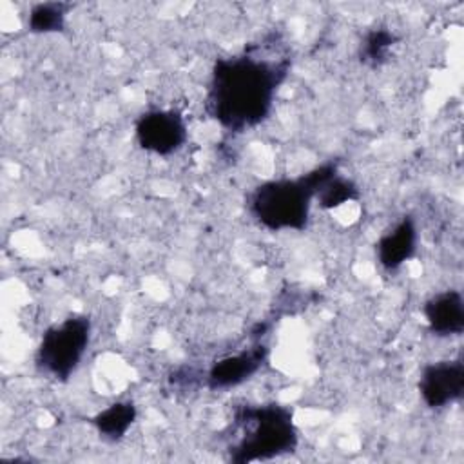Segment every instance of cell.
<instances>
[{"instance_id": "7", "label": "cell", "mask_w": 464, "mask_h": 464, "mask_svg": "<svg viewBox=\"0 0 464 464\" xmlns=\"http://www.w3.org/2000/svg\"><path fill=\"white\" fill-rule=\"evenodd\" d=\"M268 357L265 344H256L237 353L219 357L207 372L208 390H228L256 375Z\"/></svg>"}, {"instance_id": "3", "label": "cell", "mask_w": 464, "mask_h": 464, "mask_svg": "<svg viewBox=\"0 0 464 464\" xmlns=\"http://www.w3.org/2000/svg\"><path fill=\"white\" fill-rule=\"evenodd\" d=\"M314 192L303 179L279 178L259 183L252 188L246 207L254 221L272 232L304 230L310 221Z\"/></svg>"}, {"instance_id": "9", "label": "cell", "mask_w": 464, "mask_h": 464, "mask_svg": "<svg viewBox=\"0 0 464 464\" xmlns=\"http://www.w3.org/2000/svg\"><path fill=\"white\" fill-rule=\"evenodd\" d=\"M419 232L411 216H402L392 228L381 234L375 243V254L379 265L392 272L399 270L406 261L415 256Z\"/></svg>"}, {"instance_id": "8", "label": "cell", "mask_w": 464, "mask_h": 464, "mask_svg": "<svg viewBox=\"0 0 464 464\" xmlns=\"http://www.w3.org/2000/svg\"><path fill=\"white\" fill-rule=\"evenodd\" d=\"M422 314L435 337H457L464 332V299L457 288L433 294L424 303Z\"/></svg>"}, {"instance_id": "10", "label": "cell", "mask_w": 464, "mask_h": 464, "mask_svg": "<svg viewBox=\"0 0 464 464\" xmlns=\"http://www.w3.org/2000/svg\"><path fill=\"white\" fill-rule=\"evenodd\" d=\"M136 417L138 408L132 401H116L98 411L91 422L102 439L116 442L127 435Z\"/></svg>"}, {"instance_id": "11", "label": "cell", "mask_w": 464, "mask_h": 464, "mask_svg": "<svg viewBox=\"0 0 464 464\" xmlns=\"http://www.w3.org/2000/svg\"><path fill=\"white\" fill-rule=\"evenodd\" d=\"M69 9L71 5L63 2L34 4L27 14V31L34 34H51L63 31Z\"/></svg>"}, {"instance_id": "2", "label": "cell", "mask_w": 464, "mask_h": 464, "mask_svg": "<svg viewBox=\"0 0 464 464\" xmlns=\"http://www.w3.org/2000/svg\"><path fill=\"white\" fill-rule=\"evenodd\" d=\"M232 422L241 430L239 439L228 446L234 464L270 460L292 453L299 444L294 411L279 402L243 404L236 408Z\"/></svg>"}, {"instance_id": "12", "label": "cell", "mask_w": 464, "mask_h": 464, "mask_svg": "<svg viewBox=\"0 0 464 464\" xmlns=\"http://www.w3.org/2000/svg\"><path fill=\"white\" fill-rule=\"evenodd\" d=\"M397 44L395 33H392L386 27H373L364 33L359 44V60L368 67H379L382 65L392 47Z\"/></svg>"}, {"instance_id": "1", "label": "cell", "mask_w": 464, "mask_h": 464, "mask_svg": "<svg viewBox=\"0 0 464 464\" xmlns=\"http://www.w3.org/2000/svg\"><path fill=\"white\" fill-rule=\"evenodd\" d=\"M281 40L270 34L241 54L216 60L205 98L207 114L223 129L245 132L261 125L272 112L277 89L288 76L290 56L268 58Z\"/></svg>"}, {"instance_id": "13", "label": "cell", "mask_w": 464, "mask_h": 464, "mask_svg": "<svg viewBox=\"0 0 464 464\" xmlns=\"http://www.w3.org/2000/svg\"><path fill=\"white\" fill-rule=\"evenodd\" d=\"M359 198V188L357 185L350 179L344 178L341 172L334 174L328 181L323 183V187L317 190L314 201L324 210H334L348 201H353Z\"/></svg>"}, {"instance_id": "6", "label": "cell", "mask_w": 464, "mask_h": 464, "mask_svg": "<svg viewBox=\"0 0 464 464\" xmlns=\"http://www.w3.org/2000/svg\"><path fill=\"white\" fill-rule=\"evenodd\" d=\"M419 395L431 410L446 408L464 395V362L462 359H446L430 362L419 377Z\"/></svg>"}, {"instance_id": "5", "label": "cell", "mask_w": 464, "mask_h": 464, "mask_svg": "<svg viewBox=\"0 0 464 464\" xmlns=\"http://www.w3.org/2000/svg\"><path fill=\"white\" fill-rule=\"evenodd\" d=\"M188 130L181 112L174 109H149L134 123L138 145L156 156H170L187 141Z\"/></svg>"}, {"instance_id": "4", "label": "cell", "mask_w": 464, "mask_h": 464, "mask_svg": "<svg viewBox=\"0 0 464 464\" xmlns=\"http://www.w3.org/2000/svg\"><path fill=\"white\" fill-rule=\"evenodd\" d=\"M91 335V319L82 314H71L60 323L51 324L36 346V368L51 379L67 381L85 357Z\"/></svg>"}]
</instances>
